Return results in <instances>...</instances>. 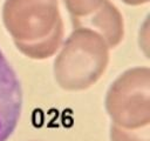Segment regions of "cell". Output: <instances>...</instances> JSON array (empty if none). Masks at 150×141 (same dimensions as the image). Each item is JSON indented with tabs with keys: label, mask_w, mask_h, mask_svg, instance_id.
<instances>
[{
	"label": "cell",
	"mask_w": 150,
	"mask_h": 141,
	"mask_svg": "<svg viewBox=\"0 0 150 141\" xmlns=\"http://www.w3.org/2000/svg\"><path fill=\"white\" fill-rule=\"evenodd\" d=\"M2 22L15 47L29 59H48L62 45L59 0H5Z\"/></svg>",
	"instance_id": "cell-1"
},
{
	"label": "cell",
	"mask_w": 150,
	"mask_h": 141,
	"mask_svg": "<svg viewBox=\"0 0 150 141\" xmlns=\"http://www.w3.org/2000/svg\"><path fill=\"white\" fill-rule=\"evenodd\" d=\"M54 60V78L68 92L84 90L95 85L109 63V46L90 28H74Z\"/></svg>",
	"instance_id": "cell-3"
},
{
	"label": "cell",
	"mask_w": 150,
	"mask_h": 141,
	"mask_svg": "<svg viewBox=\"0 0 150 141\" xmlns=\"http://www.w3.org/2000/svg\"><path fill=\"white\" fill-rule=\"evenodd\" d=\"M122 1L129 6H141L149 2V0H122Z\"/></svg>",
	"instance_id": "cell-5"
},
{
	"label": "cell",
	"mask_w": 150,
	"mask_h": 141,
	"mask_svg": "<svg viewBox=\"0 0 150 141\" xmlns=\"http://www.w3.org/2000/svg\"><path fill=\"white\" fill-rule=\"evenodd\" d=\"M105 110L110 118V141H150V69L134 67L109 87Z\"/></svg>",
	"instance_id": "cell-2"
},
{
	"label": "cell",
	"mask_w": 150,
	"mask_h": 141,
	"mask_svg": "<svg viewBox=\"0 0 150 141\" xmlns=\"http://www.w3.org/2000/svg\"><path fill=\"white\" fill-rule=\"evenodd\" d=\"M74 28H90L115 48L124 36V21L110 0H63Z\"/></svg>",
	"instance_id": "cell-4"
}]
</instances>
